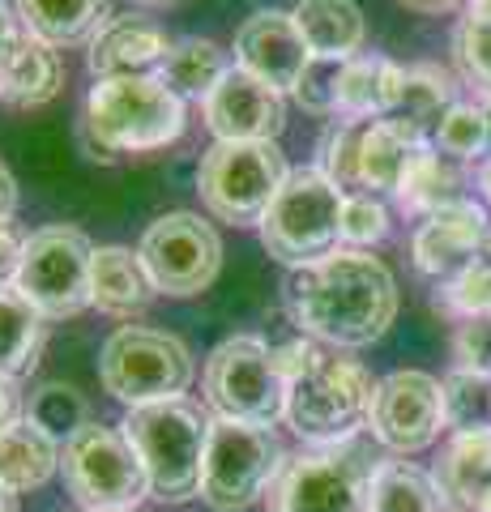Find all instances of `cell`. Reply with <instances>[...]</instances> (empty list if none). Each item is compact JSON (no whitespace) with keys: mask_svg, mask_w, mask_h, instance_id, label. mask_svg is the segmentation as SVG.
<instances>
[{"mask_svg":"<svg viewBox=\"0 0 491 512\" xmlns=\"http://www.w3.org/2000/svg\"><path fill=\"white\" fill-rule=\"evenodd\" d=\"M13 210H18V180L0 163V218H13Z\"/></svg>","mask_w":491,"mask_h":512,"instance_id":"44","label":"cell"},{"mask_svg":"<svg viewBox=\"0 0 491 512\" xmlns=\"http://www.w3.org/2000/svg\"><path fill=\"white\" fill-rule=\"evenodd\" d=\"M197 376V363L176 333L120 325L99 350V380L103 389L124 406H150L167 397H184Z\"/></svg>","mask_w":491,"mask_h":512,"instance_id":"8","label":"cell"},{"mask_svg":"<svg viewBox=\"0 0 491 512\" xmlns=\"http://www.w3.org/2000/svg\"><path fill=\"white\" fill-rule=\"evenodd\" d=\"M376 384L380 380H372L359 359L325 350L304 376L287 384V423L304 444L355 440L368 427Z\"/></svg>","mask_w":491,"mask_h":512,"instance_id":"5","label":"cell"},{"mask_svg":"<svg viewBox=\"0 0 491 512\" xmlns=\"http://www.w3.org/2000/svg\"><path fill=\"white\" fill-rule=\"evenodd\" d=\"M201 393L214 419L248 423V427H274L287 419V380L274 363V346L265 338H227L210 350L201 372Z\"/></svg>","mask_w":491,"mask_h":512,"instance_id":"7","label":"cell"},{"mask_svg":"<svg viewBox=\"0 0 491 512\" xmlns=\"http://www.w3.org/2000/svg\"><path fill=\"white\" fill-rule=\"evenodd\" d=\"M56 470H60V444L30 419H18L9 431H0V487L22 495L43 487Z\"/></svg>","mask_w":491,"mask_h":512,"instance_id":"26","label":"cell"},{"mask_svg":"<svg viewBox=\"0 0 491 512\" xmlns=\"http://www.w3.org/2000/svg\"><path fill=\"white\" fill-rule=\"evenodd\" d=\"M487 210L474 197L449 205V210H436L419 222L415 239H410V256H415V269L423 278H432L436 286L453 282L457 274L483 256V235H487Z\"/></svg>","mask_w":491,"mask_h":512,"instance_id":"15","label":"cell"},{"mask_svg":"<svg viewBox=\"0 0 491 512\" xmlns=\"http://www.w3.org/2000/svg\"><path fill=\"white\" fill-rule=\"evenodd\" d=\"M483 111H487V124H491V99H483ZM491 158V154H487Z\"/></svg>","mask_w":491,"mask_h":512,"instance_id":"51","label":"cell"},{"mask_svg":"<svg viewBox=\"0 0 491 512\" xmlns=\"http://www.w3.org/2000/svg\"><path fill=\"white\" fill-rule=\"evenodd\" d=\"M457 107V86L445 69H436V64H415V69H406V86H402V99L398 107L389 111V124L402 128V133L415 141V146H432L440 124L445 116Z\"/></svg>","mask_w":491,"mask_h":512,"instance_id":"21","label":"cell"},{"mask_svg":"<svg viewBox=\"0 0 491 512\" xmlns=\"http://www.w3.org/2000/svg\"><path fill=\"white\" fill-rule=\"evenodd\" d=\"M453 355H457V367H470V372L491 376V316H470V320L457 325Z\"/></svg>","mask_w":491,"mask_h":512,"instance_id":"40","label":"cell"},{"mask_svg":"<svg viewBox=\"0 0 491 512\" xmlns=\"http://www.w3.org/2000/svg\"><path fill=\"white\" fill-rule=\"evenodd\" d=\"M445 384V427L449 431H483L491 427V376L453 367Z\"/></svg>","mask_w":491,"mask_h":512,"instance_id":"33","label":"cell"},{"mask_svg":"<svg viewBox=\"0 0 491 512\" xmlns=\"http://www.w3.org/2000/svg\"><path fill=\"white\" fill-rule=\"evenodd\" d=\"M18 419H26L22 414V393H18V380L0 372V431H9Z\"/></svg>","mask_w":491,"mask_h":512,"instance_id":"42","label":"cell"},{"mask_svg":"<svg viewBox=\"0 0 491 512\" xmlns=\"http://www.w3.org/2000/svg\"><path fill=\"white\" fill-rule=\"evenodd\" d=\"M402 9H415V13H449L453 5H462V0H398Z\"/></svg>","mask_w":491,"mask_h":512,"instance_id":"45","label":"cell"},{"mask_svg":"<svg viewBox=\"0 0 491 512\" xmlns=\"http://www.w3.org/2000/svg\"><path fill=\"white\" fill-rule=\"evenodd\" d=\"M436 491L449 512H479L491 495V427L453 431L436 461Z\"/></svg>","mask_w":491,"mask_h":512,"instance_id":"19","label":"cell"},{"mask_svg":"<svg viewBox=\"0 0 491 512\" xmlns=\"http://www.w3.org/2000/svg\"><path fill=\"white\" fill-rule=\"evenodd\" d=\"M133 5H171V0H133Z\"/></svg>","mask_w":491,"mask_h":512,"instance_id":"50","label":"cell"},{"mask_svg":"<svg viewBox=\"0 0 491 512\" xmlns=\"http://www.w3.org/2000/svg\"><path fill=\"white\" fill-rule=\"evenodd\" d=\"M291 13L308 52L321 60H355L368 39V22L355 0H299Z\"/></svg>","mask_w":491,"mask_h":512,"instance_id":"23","label":"cell"},{"mask_svg":"<svg viewBox=\"0 0 491 512\" xmlns=\"http://www.w3.org/2000/svg\"><path fill=\"white\" fill-rule=\"evenodd\" d=\"M205 124L218 141H274L287 124V103L274 86H265L261 77L244 73L240 64H231V73L214 86V94L201 103Z\"/></svg>","mask_w":491,"mask_h":512,"instance_id":"17","label":"cell"},{"mask_svg":"<svg viewBox=\"0 0 491 512\" xmlns=\"http://www.w3.org/2000/svg\"><path fill=\"white\" fill-rule=\"evenodd\" d=\"M483 256L491 261V222H487V235H483Z\"/></svg>","mask_w":491,"mask_h":512,"instance_id":"49","label":"cell"},{"mask_svg":"<svg viewBox=\"0 0 491 512\" xmlns=\"http://www.w3.org/2000/svg\"><path fill=\"white\" fill-rule=\"evenodd\" d=\"M26 419L35 423L39 431H47L56 444H65L69 436H77L90 419V402H86V393L77 389V384H65V380H47L39 384L35 393H30V402H26Z\"/></svg>","mask_w":491,"mask_h":512,"instance_id":"32","label":"cell"},{"mask_svg":"<svg viewBox=\"0 0 491 512\" xmlns=\"http://www.w3.org/2000/svg\"><path fill=\"white\" fill-rule=\"evenodd\" d=\"M380 461L376 440L363 436L308 444L282 461L274 487L265 491V512H368Z\"/></svg>","mask_w":491,"mask_h":512,"instance_id":"3","label":"cell"},{"mask_svg":"<svg viewBox=\"0 0 491 512\" xmlns=\"http://www.w3.org/2000/svg\"><path fill=\"white\" fill-rule=\"evenodd\" d=\"M436 308L453 312L457 320L491 316V261H487V256H479V261H474L466 274H457L453 282L440 286Z\"/></svg>","mask_w":491,"mask_h":512,"instance_id":"36","label":"cell"},{"mask_svg":"<svg viewBox=\"0 0 491 512\" xmlns=\"http://www.w3.org/2000/svg\"><path fill=\"white\" fill-rule=\"evenodd\" d=\"M406 69L389 56H355L346 60L338 111L351 120H385L402 99Z\"/></svg>","mask_w":491,"mask_h":512,"instance_id":"25","label":"cell"},{"mask_svg":"<svg viewBox=\"0 0 491 512\" xmlns=\"http://www.w3.org/2000/svg\"><path fill=\"white\" fill-rule=\"evenodd\" d=\"M346 192L321 167H295L261 218V244L282 265H312L342 248Z\"/></svg>","mask_w":491,"mask_h":512,"instance_id":"6","label":"cell"},{"mask_svg":"<svg viewBox=\"0 0 491 512\" xmlns=\"http://www.w3.org/2000/svg\"><path fill=\"white\" fill-rule=\"evenodd\" d=\"M60 470H65L69 495L86 512L137 508L150 495L146 466L120 427L86 423L77 436L60 444Z\"/></svg>","mask_w":491,"mask_h":512,"instance_id":"11","label":"cell"},{"mask_svg":"<svg viewBox=\"0 0 491 512\" xmlns=\"http://www.w3.org/2000/svg\"><path fill=\"white\" fill-rule=\"evenodd\" d=\"M22 248H26V235L9 218H0V286H13V278H18Z\"/></svg>","mask_w":491,"mask_h":512,"instance_id":"41","label":"cell"},{"mask_svg":"<svg viewBox=\"0 0 491 512\" xmlns=\"http://www.w3.org/2000/svg\"><path fill=\"white\" fill-rule=\"evenodd\" d=\"M287 312L308 338L359 350L380 342L398 320V282L368 248H338L287 278Z\"/></svg>","mask_w":491,"mask_h":512,"instance_id":"1","label":"cell"},{"mask_svg":"<svg viewBox=\"0 0 491 512\" xmlns=\"http://www.w3.org/2000/svg\"><path fill=\"white\" fill-rule=\"evenodd\" d=\"M0 512H18V495L9 487H0Z\"/></svg>","mask_w":491,"mask_h":512,"instance_id":"47","label":"cell"},{"mask_svg":"<svg viewBox=\"0 0 491 512\" xmlns=\"http://www.w3.org/2000/svg\"><path fill=\"white\" fill-rule=\"evenodd\" d=\"M90 295H94V308L107 312V316H133L141 308H150V299L158 291H154L146 265H141V256L133 248L107 244V248H94Z\"/></svg>","mask_w":491,"mask_h":512,"instance_id":"22","label":"cell"},{"mask_svg":"<svg viewBox=\"0 0 491 512\" xmlns=\"http://www.w3.org/2000/svg\"><path fill=\"white\" fill-rule=\"evenodd\" d=\"M470 13L474 18H491V0H470Z\"/></svg>","mask_w":491,"mask_h":512,"instance_id":"48","label":"cell"},{"mask_svg":"<svg viewBox=\"0 0 491 512\" xmlns=\"http://www.w3.org/2000/svg\"><path fill=\"white\" fill-rule=\"evenodd\" d=\"M368 431L380 448L398 457L432 448L445 431V384L427 372H415V367L389 372L376 384Z\"/></svg>","mask_w":491,"mask_h":512,"instance_id":"14","label":"cell"},{"mask_svg":"<svg viewBox=\"0 0 491 512\" xmlns=\"http://www.w3.org/2000/svg\"><path fill=\"white\" fill-rule=\"evenodd\" d=\"M479 192H483L487 205H491V158H483V167H479Z\"/></svg>","mask_w":491,"mask_h":512,"instance_id":"46","label":"cell"},{"mask_svg":"<svg viewBox=\"0 0 491 512\" xmlns=\"http://www.w3.org/2000/svg\"><path fill=\"white\" fill-rule=\"evenodd\" d=\"M282 444L274 427H248L231 419L210 423V444H205V466H201V504L214 512H244L265 491L274 487L282 470Z\"/></svg>","mask_w":491,"mask_h":512,"instance_id":"10","label":"cell"},{"mask_svg":"<svg viewBox=\"0 0 491 512\" xmlns=\"http://www.w3.org/2000/svg\"><path fill=\"white\" fill-rule=\"evenodd\" d=\"M453 56L466 82L479 86L483 99H491V18H474L470 13L453 35Z\"/></svg>","mask_w":491,"mask_h":512,"instance_id":"37","label":"cell"},{"mask_svg":"<svg viewBox=\"0 0 491 512\" xmlns=\"http://www.w3.org/2000/svg\"><path fill=\"white\" fill-rule=\"evenodd\" d=\"M235 64L244 73L261 77L265 86L278 94H295L304 82V69L312 64V52L295 26V13L282 9H261L240 26L235 35Z\"/></svg>","mask_w":491,"mask_h":512,"instance_id":"16","label":"cell"},{"mask_svg":"<svg viewBox=\"0 0 491 512\" xmlns=\"http://www.w3.org/2000/svg\"><path fill=\"white\" fill-rule=\"evenodd\" d=\"M402 205L406 214H436V210H449V205L466 201V175L462 167L453 163V158L436 154L432 146H423L415 158H410V167L402 175L398 184V197H393Z\"/></svg>","mask_w":491,"mask_h":512,"instance_id":"27","label":"cell"},{"mask_svg":"<svg viewBox=\"0 0 491 512\" xmlns=\"http://www.w3.org/2000/svg\"><path fill=\"white\" fill-rule=\"evenodd\" d=\"M432 150L453 158V163H474V158H487L491 154V124H487L483 103H457L445 116V124H440Z\"/></svg>","mask_w":491,"mask_h":512,"instance_id":"34","label":"cell"},{"mask_svg":"<svg viewBox=\"0 0 491 512\" xmlns=\"http://www.w3.org/2000/svg\"><path fill=\"white\" fill-rule=\"evenodd\" d=\"M342 73H346V60L312 56V64L304 69V82H299V90H295V103L304 111H316V116H338Z\"/></svg>","mask_w":491,"mask_h":512,"instance_id":"39","label":"cell"},{"mask_svg":"<svg viewBox=\"0 0 491 512\" xmlns=\"http://www.w3.org/2000/svg\"><path fill=\"white\" fill-rule=\"evenodd\" d=\"M77 512H86V508H77Z\"/></svg>","mask_w":491,"mask_h":512,"instance_id":"54","label":"cell"},{"mask_svg":"<svg viewBox=\"0 0 491 512\" xmlns=\"http://www.w3.org/2000/svg\"><path fill=\"white\" fill-rule=\"evenodd\" d=\"M90 261H94V244L86 239V231L43 227L35 235H26L13 286L35 303V312L43 320H69L77 312L94 308Z\"/></svg>","mask_w":491,"mask_h":512,"instance_id":"12","label":"cell"},{"mask_svg":"<svg viewBox=\"0 0 491 512\" xmlns=\"http://www.w3.org/2000/svg\"><path fill=\"white\" fill-rule=\"evenodd\" d=\"M137 256L158 295L188 299V295H201L218 278L223 239H218V231L201 214L176 210L150 222L137 244Z\"/></svg>","mask_w":491,"mask_h":512,"instance_id":"13","label":"cell"},{"mask_svg":"<svg viewBox=\"0 0 491 512\" xmlns=\"http://www.w3.org/2000/svg\"><path fill=\"white\" fill-rule=\"evenodd\" d=\"M389 235V205L376 192H346L342 205V244L346 248H372Z\"/></svg>","mask_w":491,"mask_h":512,"instance_id":"38","label":"cell"},{"mask_svg":"<svg viewBox=\"0 0 491 512\" xmlns=\"http://www.w3.org/2000/svg\"><path fill=\"white\" fill-rule=\"evenodd\" d=\"M18 18L47 47L94 43V35L112 22V0H18Z\"/></svg>","mask_w":491,"mask_h":512,"instance_id":"24","label":"cell"},{"mask_svg":"<svg viewBox=\"0 0 491 512\" xmlns=\"http://www.w3.org/2000/svg\"><path fill=\"white\" fill-rule=\"evenodd\" d=\"M65 82V64L60 52L35 39L30 30H22L5 52H0V99L13 107H39L52 103Z\"/></svg>","mask_w":491,"mask_h":512,"instance_id":"20","label":"cell"},{"mask_svg":"<svg viewBox=\"0 0 491 512\" xmlns=\"http://www.w3.org/2000/svg\"><path fill=\"white\" fill-rule=\"evenodd\" d=\"M368 124L372 120H342V124H329L325 137H321V163L316 167H321L342 192H351V188L363 192L359 163H363V137H368Z\"/></svg>","mask_w":491,"mask_h":512,"instance_id":"35","label":"cell"},{"mask_svg":"<svg viewBox=\"0 0 491 512\" xmlns=\"http://www.w3.org/2000/svg\"><path fill=\"white\" fill-rule=\"evenodd\" d=\"M287 175V154L274 141H214L210 154L201 158L197 188L214 218L235 227H261Z\"/></svg>","mask_w":491,"mask_h":512,"instance_id":"9","label":"cell"},{"mask_svg":"<svg viewBox=\"0 0 491 512\" xmlns=\"http://www.w3.org/2000/svg\"><path fill=\"white\" fill-rule=\"evenodd\" d=\"M167 30L137 18V13H124V18H112L90 43V73L99 82H112V77H154L158 64L167 56Z\"/></svg>","mask_w":491,"mask_h":512,"instance_id":"18","label":"cell"},{"mask_svg":"<svg viewBox=\"0 0 491 512\" xmlns=\"http://www.w3.org/2000/svg\"><path fill=\"white\" fill-rule=\"evenodd\" d=\"M368 512H449L436 491V478L410 461H380L372 478Z\"/></svg>","mask_w":491,"mask_h":512,"instance_id":"31","label":"cell"},{"mask_svg":"<svg viewBox=\"0 0 491 512\" xmlns=\"http://www.w3.org/2000/svg\"><path fill=\"white\" fill-rule=\"evenodd\" d=\"M210 414L188 397H167V402L133 406L124 414L120 431L137 448L141 466L150 478V500L184 504L201 491L205 444H210Z\"/></svg>","mask_w":491,"mask_h":512,"instance_id":"2","label":"cell"},{"mask_svg":"<svg viewBox=\"0 0 491 512\" xmlns=\"http://www.w3.org/2000/svg\"><path fill=\"white\" fill-rule=\"evenodd\" d=\"M423 146H415L402 128H393L389 120H372L368 137H363V192H376V197H398V184Z\"/></svg>","mask_w":491,"mask_h":512,"instance_id":"30","label":"cell"},{"mask_svg":"<svg viewBox=\"0 0 491 512\" xmlns=\"http://www.w3.org/2000/svg\"><path fill=\"white\" fill-rule=\"evenodd\" d=\"M86 133L99 141L94 158L163 150L184 133V99H176L158 77L94 82L86 99Z\"/></svg>","mask_w":491,"mask_h":512,"instance_id":"4","label":"cell"},{"mask_svg":"<svg viewBox=\"0 0 491 512\" xmlns=\"http://www.w3.org/2000/svg\"><path fill=\"white\" fill-rule=\"evenodd\" d=\"M103 512H137V508H103Z\"/></svg>","mask_w":491,"mask_h":512,"instance_id":"52","label":"cell"},{"mask_svg":"<svg viewBox=\"0 0 491 512\" xmlns=\"http://www.w3.org/2000/svg\"><path fill=\"white\" fill-rule=\"evenodd\" d=\"M227 73H231L227 52L214 39H176L167 47V56H163V64H158L154 77L176 94V99H184V103L201 99L205 103Z\"/></svg>","mask_w":491,"mask_h":512,"instance_id":"28","label":"cell"},{"mask_svg":"<svg viewBox=\"0 0 491 512\" xmlns=\"http://www.w3.org/2000/svg\"><path fill=\"white\" fill-rule=\"evenodd\" d=\"M22 18H18V5H9V0H0V52H5V47L13 43L22 35Z\"/></svg>","mask_w":491,"mask_h":512,"instance_id":"43","label":"cell"},{"mask_svg":"<svg viewBox=\"0 0 491 512\" xmlns=\"http://www.w3.org/2000/svg\"><path fill=\"white\" fill-rule=\"evenodd\" d=\"M47 320L35 312L18 286H0V372L5 376H26L39 363Z\"/></svg>","mask_w":491,"mask_h":512,"instance_id":"29","label":"cell"},{"mask_svg":"<svg viewBox=\"0 0 491 512\" xmlns=\"http://www.w3.org/2000/svg\"><path fill=\"white\" fill-rule=\"evenodd\" d=\"M479 512H491V495H487V504H483V508H479Z\"/></svg>","mask_w":491,"mask_h":512,"instance_id":"53","label":"cell"}]
</instances>
